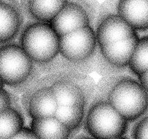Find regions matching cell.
<instances>
[{
    "mask_svg": "<svg viewBox=\"0 0 148 139\" xmlns=\"http://www.w3.org/2000/svg\"><path fill=\"white\" fill-rule=\"evenodd\" d=\"M108 103L127 121L136 120L148 111V93L139 81L124 78L112 88Z\"/></svg>",
    "mask_w": 148,
    "mask_h": 139,
    "instance_id": "obj_1",
    "label": "cell"
},
{
    "mask_svg": "<svg viewBox=\"0 0 148 139\" xmlns=\"http://www.w3.org/2000/svg\"><path fill=\"white\" fill-rule=\"evenodd\" d=\"M21 47L32 61L50 62L59 52V36L49 23L30 25L21 36Z\"/></svg>",
    "mask_w": 148,
    "mask_h": 139,
    "instance_id": "obj_2",
    "label": "cell"
},
{
    "mask_svg": "<svg viewBox=\"0 0 148 139\" xmlns=\"http://www.w3.org/2000/svg\"><path fill=\"white\" fill-rule=\"evenodd\" d=\"M86 127L95 139H112L121 137L128 127V121L108 102L95 104L88 112Z\"/></svg>",
    "mask_w": 148,
    "mask_h": 139,
    "instance_id": "obj_3",
    "label": "cell"
},
{
    "mask_svg": "<svg viewBox=\"0 0 148 139\" xmlns=\"http://www.w3.org/2000/svg\"><path fill=\"white\" fill-rule=\"evenodd\" d=\"M32 68L33 61L21 46L10 44L0 48V78L3 83H21L29 76Z\"/></svg>",
    "mask_w": 148,
    "mask_h": 139,
    "instance_id": "obj_4",
    "label": "cell"
},
{
    "mask_svg": "<svg viewBox=\"0 0 148 139\" xmlns=\"http://www.w3.org/2000/svg\"><path fill=\"white\" fill-rule=\"evenodd\" d=\"M96 42L95 33L88 25L59 37V52L68 60L82 61L92 54Z\"/></svg>",
    "mask_w": 148,
    "mask_h": 139,
    "instance_id": "obj_5",
    "label": "cell"
},
{
    "mask_svg": "<svg viewBox=\"0 0 148 139\" xmlns=\"http://www.w3.org/2000/svg\"><path fill=\"white\" fill-rule=\"evenodd\" d=\"M49 24L61 37L89 25V17L82 7L67 1Z\"/></svg>",
    "mask_w": 148,
    "mask_h": 139,
    "instance_id": "obj_6",
    "label": "cell"
},
{
    "mask_svg": "<svg viewBox=\"0 0 148 139\" xmlns=\"http://www.w3.org/2000/svg\"><path fill=\"white\" fill-rule=\"evenodd\" d=\"M136 31L119 14L110 15L104 19L95 33L96 41L101 46L127 39L136 34Z\"/></svg>",
    "mask_w": 148,
    "mask_h": 139,
    "instance_id": "obj_7",
    "label": "cell"
},
{
    "mask_svg": "<svg viewBox=\"0 0 148 139\" xmlns=\"http://www.w3.org/2000/svg\"><path fill=\"white\" fill-rule=\"evenodd\" d=\"M119 15L134 30H148V0L121 1L118 4Z\"/></svg>",
    "mask_w": 148,
    "mask_h": 139,
    "instance_id": "obj_8",
    "label": "cell"
},
{
    "mask_svg": "<svg viewBox=\"0 0 148 139\" xmlns=\"http://www.w3.org/2000/svg\"><path fill=\"white\" fill-rule=\"evenodd\" d=\"M139 39L136 33L127 39L101 46L103 56L114 66L121 67L129 65Z\"/></svg>",
    "mask_w": 148,
    "mask_h": 139,
    "instance_id": "obj_9",
    "label": "cell"
},
{
    "mask_svg": "<svg viewBox=\"0 0 148 139\" xmlns=\"http://www.w3.org/2000/svg\"><path fill=\"white\" fill-rule=\"evenodd\" d=\"M58 104L51 88L36 91L29 103L28 111L33 120L54 117Z\"/></svg>",
    "mask_w": 148,
    "mask_h": 139,
    "instance_id": "obj_10",
    "label": "cell"
},
{
    "mask_svg": "<svg viewBox=\"0 0 148 139\" xmlns=\"http://www.w3.org/2000/svg\"><path fill=\"white\" fill-rule=\"evenodd\" d=\"M32 131L38 139H68L70 130L54 117L33 120Z\"/></svg>",
    "mask_w": 148,
    "mask_h": 139,
    "instance_id": "obj_11",
    "label": "cell"
},
{
    "mask_svg": "<svg viewBox=\"0 0 148 139\" xmlns=\"http://www.w3.org/2000/svg\"><path fill=\"white\" fill-rule=\"evenodd\" d=\"M58 106H85V96L80 88L69 81H58L50 87Z\"/></svg>",
    "mask_w": 148,
    "mask_h": 139,
    "instance_id": "obj_12",
    "label": "cell"
},
{
    "mask_svg": "<svg viewBox=\"0 0 148 139\" xmlns=\"http://www.w3.org/2000/svg\"><path fill=\"white\" fill-rule=\"evenodd\" d=\"M20 18L17 10L5 2L0 4V43L12 39L18 32Z\"/></svg>",
    "mask_w": 148,
    "mask_h": 139,
    "instance_id": "obj_13",
    "label": "cell"
},
{
    "mask_svg": "<svg viewBox=\"0 0 148 139\" xmlns=\"http://www.w3.org/2000/svg\"><path fill=\"white\" fill-rule=\"evenodd\" d=\"M66 2L67 1L56 0L30 1L28 9L32 16L40 23H50Z\"/></svg>",
    "mask_w": 148,
    "mask_h": 139,
    "instance_id": "obj_14",
    "label": "cell"
},
{
    "mask_svg": "<svg viewBox=\"0 0 148 139\" xmlns=\"http://www.w3.org/2000/svg\"><path fill=\"white\" fill-rule=\"evenodd\" d=\"M23 127V117L15 109L9 108L0 113V139H10Z\"/></svg>",
    "mask_w": 148,
    "mask_h": 139,
    "instance_id": "obj_15",
    "label": "cell"
},
{
    "mask_svg": "<svg viewBox=\"0 0 148 139\" xmlns=\"http://www.w3.org/2000/svg\"><path fill=\"white\" fill-rule=\"evenodd\" d=\"M84 112V106H58L54 117L71 131L80 125Z\"/></svg>",
    "mask_w": 148,
    "mask_h": 139,
    "instance_id": "obj_16",
    "label": "cell"
},
{
    "mask_svg": "<svg viewBox=\"0 0 148 139\" xmlns=\"http://www.w3.org/2000/svg\"><path fill=\"white\" fill-rule=\"evenodd\" d=\"M129 66L137 76L148 70V36L139 39Z\"/></svg>",
    "mask_w": 148,
    "mask_h": 139,
    "instance_id": "obj_17",
    "label": "cell"
},
{
    "mask_svg": "<svg viewBox=\"0 0 148 139\" xmlns=\"http://www.w3.org/2000/svg\"><path fill=\"white\" fill-rule=\"evenodd\" d=\"M133 139H148V113L134 126Z\"/></svg>",
    "mask_w": 148,
    "mask_h": 139,
    "instance_id": "obj_18",
    "label": "cell"
},
{
    "mask_svg": "<svg viewBox=\"0 0 148 139\" xmlns=\"http://www.w3.org/2000/svg\"><path fill=\"white\" fill-rule=\"evenodd\" d=\"M11 100L8 93L3 88L0 89V113L10 108Z\"/></svg>",
    "mask_w": 148,
    "mask_h": 139,
    "instance_id": "obj_19",
    "label": "cell"
},
{
    "mask_svg": "<svg viewBox=\"0 0 148 139\" xmlns=\"http://www.w3.org/2000/svg\"><path fill=\"white\" fill-rule=\"evenodd\" d=\"M10 139H38L30 128L23 127Z\"/></svg>",
    "mask_w": 148,
    "mask_h": 139,
    "instance_id": "obj_20",
    "label": "cell"
},
{
    "mask_svg": "<svg viewBox=\"0 0 148 139\" xmlns=\"http://www.w3.org/2000/svg\"><path fill=\"white\" fill-rule=\"evenodd\" d=\"M139 82L140 83L143 88L147 91L148 93V70L145 72L142 75H139Z\"/></svg>",
    "mask_w": 148,
    "mask_h": 139,
    "instance_id": "obj_21",
    "label": "cell"
},
{
    "mask_svg": "<svg viewBox=\"0 0 148 139\" xmlns=\"http://www.w3.org/2000/svg\"><path fill=\"white\" fill-rule=\"evenodd\" d=\"M3 85H4V83H3L2 81H1V78H0V89H1V88H3Z\"/></svg>",
    "mask_w": 148,
    "mask_h": 139,
    "instance_id": "obj_22",
    "label": "cell"
},
{
    "mask_svg": "<svg viewBox=\"0 0 148 139\" xmlns=\"http://www.w3.org/2000/svg\"><path fill=\"white\" fill-rule=\"evenodd\" d=\"M112 139H127V138H124V137H123V136H121V137L115 138H112Z\"/></svg>",
    "mask_w": 148,
    "mask_h": 139,
    "instance_id": "obj_23",
    "label": "cell"
},
{
    "mask_svg": "<svg viewBox=\"0 0 148 139\" xmlns=\"http://www.w3.org/2000/svg\"><path fill=\"white\" fill-rule=\"evenodd\" d=\"M82 139H95L93 138H82Z\"/></svg>",
    "mask_w": 148,
    "mask_h": 139,
    "instance_id": "obj_24",
    "label": "cell"
},
{
    "mask_svg": "<svg viewBox=\"0 0 148 139\" xmlns=\"http://www.w3.org/2000/svg\"><path fill=\"white\" fill-rule=\"evenodd\" d=\"M1 2H2V1H0V4H1Z\"/></svg>",
    "mask_w": 148,
    "mask_h": 139,
    "instance_id": "obj_25",
    "label": "cell"
}]
</instances>
